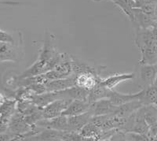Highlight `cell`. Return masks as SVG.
I'll list each match as a JSON object with an SVG mask.
<instances>
[{
    "instance_id": "obj_1",
    "label": "cell",
    "mask_w": 157,
    "mask_h": 141,
    "mask_svg": "<svg viewBox=\"0 0 157 141\" xmlns=\"http://www.w3.org/2000/svg\"><path fill=\"white\" fill-rule=\"evenodd\" d=\"M71 101L72 100L69 99H60L50 103L42 110L43 118L51 119L61 116Z\"/></svg>"
},
{
    "instance_id": "obj_2",
    "label": "cell",
    "mask_w": 157,
    "mask_h": 141,
    "mask_svg": "<svg viewBox=\"0 0 157 141\" xmlns=\"http://www.w3.org/2000/svg\"><path fill=\"white\" fill-rule=\"evenodd\" d=\"M54 41H55V37L54 35H52L48 32L45 33L43 46L40 50L39 58H38L39 60L47 62L57 55L58 52L56 50Z\"/></svg>"
},
{
    "instance_id": "obj_3",
    "label": "cell",
    "mask_w": 157,
    "mask_h": 141,
    "mask_svg": "<svg viewBox=\"0 0 157 141\" xmlns=\"http://www.w3.org/2000/svg\"><path fill=\"white\" fill-rule=\"evenodd\" d=\"M36 125L39 127V128H43V129H50L68 132V117L64 116V115H61V116L51 118V119L43 118V119L40 120L39 122H38Z\"/></svg>"
},
{
    "instance_id": "obj_4",
    "label": "cell",
    "mask_w": 157,
    "mask_h": 141,
    "mask_svg": "<svg viewBox=\"0 0 157 141\" xmlns=\"http://www.w3.org/2000/svg\"><path fill=\"white\" fill-rule=\"evenodd\" d=\"M139 78L141 88L155 84L157 77L156 65H140Z\"/></svg>"
},
{
    "instance_id": "obj_5",
    "label": "cell",
    "mask_w": 157,
    "mask_h": 141,
    "mask_svg": "<svg viewBox=\"0 0 157 141\" xmlns=\"http://www.w3.org/2000/svg\"><path fill=\"white\" fill-rule=\"evenodd\" d=\"M136 73H124L113 74L106 78H101L99 84L105 86L111 90H115V88L120 83L125 82L127 80H133L135 78Z\"/></svg>"
},
{
    "instance_id": "obj_6",
    "label": "cell",
    "mask_w": 157,
    "mask_h": 141,
    "mask_svg": "<svg viewBox=\"0 0 157 141\" xmlns=\"http://www.w3.org/2000/svg\"><path fill=\"white\" fill-rule=\"evenodd\" d=\"M93 114L90 111L82 114V115H75V116L68 117V132H79L93 117Z\"/></svg>"
},
{
    "instance_id": "obj_7",
    "label": "cell",
    "mask_w": 157,
    "mask_h": 141,
    "mask_svg": "<svg viewBox=\"0 0 157 141\" xmlns=\"http://www.w3.org/2000/svg\"><path fill=\"white\" fill-rule=\"evenodd\" d=\"M116 108L117 106H115L109 99H103L91 103L90 111L93 114L94 116H101L113 115L116 111Z\"/></svg>"
},
{
    "instance_id": "obj_8",
    "label": "cell",
    "mask_w": 157,
    "mask_h": 141,
    "mask_svg": "<svg viewBox=\"0 0 157 141\" xmlns=\"http://www.w3.org/2000/svg\"><path fill=\"white\" fill-rule=\"evenodd\" d=\"M135 94L143 106L155 105L157 103V83L141 88V91Z\"/></svg>"
},
{
    "instance_id": "obj_9",
    "label": "cell",
    "mask_w": 157,
    "mask_h": 141,
    "mask_svg": "<svg viewBox=\"0 0 157 141\" xmlns=\"http://www.w3.org/2000/svg\"><path fill=\"white\" fill-rule=\"evenodd\" d=\"M76 75H72L69 77L62 79H57V80H49L48 82L45 84L47 91H59L63 90L68 89L73 86L76 85V80H75Z\"/></svg>"
},
{
    "instance_id": "obj_10",
    "label": "cell",
    "mask_w": 157,
    "mask_h": 141,
    "mask_svg": "<svg viewBox=\"0 0 157 141\" xmlns=\"http://www.w3.org/2000/svg\"><path fill=\"white\" fill-rule=\"evenodd\" d=\"M71 64H72L73 73L75 75H78L81 73H92L96 76H100L102 70L105 69V67H102V66H89L83 62L77 60L73 56H71Z\"/></svg>"
},
{
    "instance_id": "obj_11",
    "label": "cell",
    "mask_w": 157,
    "mask_h": 141,
    "mask_svg": "<svg viewBox=\"0 0 157 141\" xmlns=\"http://www.w3.org/2000/svg\"><path fill=\"white\" fill-rule=\"evenodd\" d=\"M90 107L91 103H90L86 102V101H82V100L73 99L70 103L66 110L63 112L62 115L71 117L82 115V114L89 111L90 110Z\"/></svg>"
},
{
    "instance_id": "obj_12",
    "label": "cell",
    "mask_w": 157,
    "mask_h": 141,
    "mask_svg": "<svg viewBox=\"0 0 157 141\" xmlns=\"http://www.w3.org/2000/svg\"><path fill=\"white\" fill-rule=\"evenodd\" d=\"M101 78V76H96L92 73H81L76 75L75 80L77 86L90 91L99 84Z\"/></svg>"
},
{
    "instance_id": "obj_13",
    "label": "cell",
    "mask_w": 157,
    "mask_h": 141,
    "mask_svg": "<svg viewBox=\"0 0 157 141\" xmlns=\"http://www.w3.org/2000/svg\"><path fill=\"white\" fill-rule=\"evenodd\" d=\"M64 134L65 131L41 128L40 132L29 140H64Z\"/></svg>"
},
{
    "instance_id": "obj_14",
    "label": "cell",
    "mask_w": 157,
    "mask_h": 141,
    "mask_svg": "<svg viewBox=\"0 0 157 141\" xmlns=\"http://www.w3.org/2000/svg\"><path fill=\"white\" fill-rule=\"evenodd\" d=\"M141 107H143V104L140 102L139 100L134 99L133 101H130V102L117 107L116 111L113 113V115L121 117V118H127V117L132 115L137 110H139Z\"/></svg>"
},
{
    "instance_id": "obj_15",
    "label": "cell",
    "mask_w": 157,
    "mask_h": 141,
    "mask_svg": "<svg viewBox=\"0 0 157 141\" xmlns=\"http://www.w3.org/2000/svg\"><path fill=\"white\" fill-rule=\"evenodd\" d=\"M18 60V53L14 44L0 42V61L16 62Z\"/></svg>"
},
{
    "instance_id": "obj_16",
    "label": "cell",
    "mask_w": 157,
    "mask_h": 141,
    "mask_svg": "<svg viewBox=\"0 0 157 141\" xmlns=\"http://www.w3.org/2000/svg\"><path fill=\"white\" fill-rule=\"evenodd\" d=\"M103 130L100 127L90 121L81 130L80 134L85 140H101Z\"/></svg>"
},
{
    "instance_id": "obj_17",
    "label": "cell",
    "mask_w": 157,
    "mask_h": 141,
    "mask_svg": "<svg viewBox=\"0 0 157 141\" xmlns=\"http://www.w3.org/2000/svg\"><path fill=\"white\" fill-rule=\"evenodd\" d=\"M141 58L139 65L157 64V43L140 50Z\"/></svg>"
},
{
    "instance_id": "obj_18",
    "label": "cell",
    "mask_w": 157,
    "mask_h": 141,
    "mask_svg": "<svg viewBox=\"0 0 157 141\" xmlns=\"http://www.w3.org/2000/svg\"><path fill=\"white\" fill-rule=\"evenodd\" d=\"M113 90L109 89L105 86L98 84L95 88L89 91L88 103H93L96 101L103 99H109L113 93Z\"/></svg>"
},
{
    "instance_id": "obj_19",
    "label": "cell",
    "mask_w": 157,
    "mask_h": 141,
    "mask_svg": "<svg viewBox=\"0 0 157 141\" xmlns=\"http://www.w3.org/2000/svg\"><path fill=\"white\" fill-rule=\"evenodd\" d=\"M150 128L151 127L149 126V125L145 121V117L143 115L142 111H141V108H140L135 113L134 126H133L131 132L144 134V135H148V133L150 131Z\"/></svg>"
},
{
    "instance_id": "obj_20",
    "label": "cell",
    "mask_w": 157,
    "mask_h": 141,
    "mask_svg": "<svg viewBox=\"0 0 157 141\" xmlns=\"http://www.w3.org/2000/svg\"><path fill=\"white\" fill-rule=\"evenodd\" d=\"M111 1L128 17L130 22H134V9L137 7V3L134 0H111Z\"/></svg>"
},
{
    "instance_id": "obj_21",
    "label": "cell",
    "mask_w": 157,
    "mask_h": 141,
    "mask_svg": "<svg viewBox=\"0 0 157 141\" xmlns=\"http://www.w3.org/2000/svg\"><path fill=\"white\" fill-rule=\"evenodd\" d=\"M63 92L70 99H78L88 102L89 90H86L77 85L73 86L68 89L63 90Z\"/></svg>"
},
{
    "instance_id": "obj_22",
    "label": "cell",
    "mask_w": 157,
    "mask_h": 141,
    "mask_svg": "<svg viewBox=\"0 0 157 141\" xmlns=\"http://www.w3.org/2000/svg\"><path fill=\"white\" fill-rule=\"evenodd\" d=\"M109 99L111 100V102L113 103L115 106H119L123 105L124 103L133 101L134 99H137L136 97V94H123V93L118 92L116 90H113L112 95H111Z\"/></svg>"
},
{
    "instance_id": "obj_23",
    "label": "cell",
    "mask_w": 157,
    "mask_h": 141,
    "mask_svg": "<svg viewBox=\"0 0 157 141\" xmlns=\"http://www.w3.org/2000/svg\"><path fill=\"white\" fill-rule=\"evenodd\" d=\"M145 121L150 127L157 124V107L155 105H145L141 107Z\"/></svg>"
},
{
    "instance_id": "obj_24",
    "label": "cell",
    "mask_w": 157,
    "mask_h": 141,
    "mask_svg": "<svg viewBox=\"0 0 157 141\" xmlns=\"http://www.w3.org/2000/svg\"><path fill=\"white\" fill-rule=\"evenodd\" d=\"M0 42H3V43H11V44H14L15 41L14 39L10 34L8 32H5L4 30L1 29V37H0Z\"/></svg>"
},
{
    "instance_id": "obj_25",
    "label": "cell",
    "mask_w": 157,
    "mask_h": 141,
    "mask_svg": "<svg viewBox=\"0 0 157 141\" xmlns=\"http://www.w3.org/2000/svg\"><path fill=\"white\" fill-rule=\"evenodd\" d=\"M148 136L150 140H157V124L150 128Z\"/></svg>"
},
{
    "instance_id": "obj_26",
    "label": "cell",
    "mask_w": 157,
    "mask_h": 141,
    "mask_svg": "<svg viewBox=\"0 0 157 141\" xmlns=\"http://www.w3.org/2000/svg\"><path fill=\"white\" fill-rule=\"evenodd\" d=\"M155 18H156V20H157V5H156V6H155Z\"/></svg>"
},
{
    "instance_id": "obj_27",
    "label": "cell",
    "mask_w": 157,
    "mask_h": 141,
    "mask_svg": "<svg viewBox=\"0 0 157 141\" xmlns=\"http://www.w3.org/2000/svg\"><path fill=\"white\" fill-rule=\"evenodd\" d=\"M156 66H157V64H156ZM155 83H157V77H156V80H155Z\"/></svg>"
},
{
    "instance_id": "obj_28",
    "label": "cell",
    "mask_w": 157,
    "mask_h": 141,
    "mask_svg": "<svg viewBox=\"0 0 157 141\" xmlns=\"http://www.w3.org/2000/svg\"><path fill=\"white\" fill-rule=\"evenodd\" d=\"M155 107H157V103H155Z\"/></svg>"
},
{
    "instance_id": "obj_29",
    "label": "cell",
    "mask_w": 157,
    "mask_h": 141,
    "mask_svg": "<svg viewBox=\"0 0 157 141\" xmlns=\"http://www.w3.org/2000/svg\"><path fill=\"white\" fill-rule=\"evenodd\" d=\"M134 1H135V2H137V1H138V0H134Z\"/></svg>"
}]
</instances>
